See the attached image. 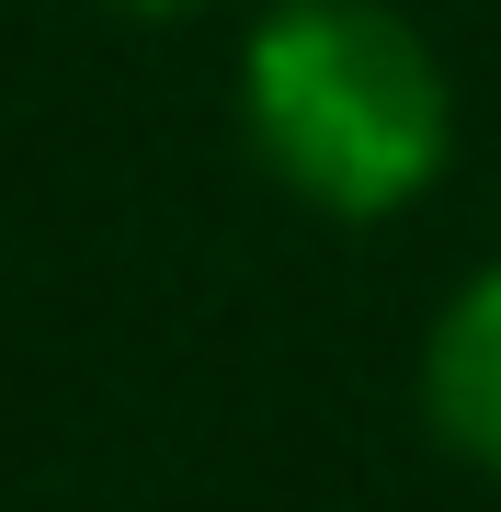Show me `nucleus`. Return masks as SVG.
<instances>
[{
	"mask_svg": "<svg viewBox=\"0 0 501 512\" xmlns=\"http://www.w3.org/2000/svg\"><path fill=\"white\" fill-rule=\"evenodd\" d=\"M240 126L297 205L376 228L456 160V80L399 0H274L240 35Z\"/></svg>",
	"mask_w": 501,
	"mask_h": 512,
	"instance_id": "obj_1",
	"label": "nucleus"
},
{
	"mask_svg": "<svg viewBox=\"0 0 501 512\" xmlns=\"http://www.w3.org/2000/svg\"><path fill=\"white\" fill-rule=\"evenodd\" d=\"M422 421L456 467L501 478V262H479L422 342Z\"/></svg>",
	"mask_w": 501,
	"mask_h": 512,
	"instance_id": "obj_2",
	"label": "nucleus"
}]
</instances>
